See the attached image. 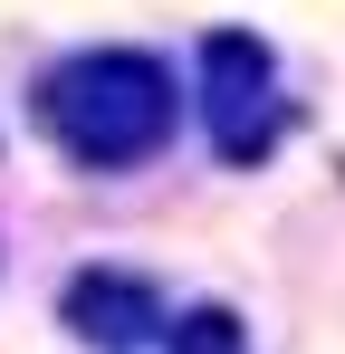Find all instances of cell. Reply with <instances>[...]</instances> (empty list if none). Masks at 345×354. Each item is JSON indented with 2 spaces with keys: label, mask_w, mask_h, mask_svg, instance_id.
<instances>
[{
  "label": "cell",
  "mask_w": 345,
  "mask_h": 354,
  "mask_svg": "<svg viewBox=\"0 0 345 354\" xmlns=\"http://www.w3.org/2000/svg\"><path fill=\"white\" fill-rule=\"evenodd\" d=\"M39 124L77 173H134L182 134V77L154 48H77L39 77Z\"/></svg>",
  "instance_id": "cell-1"
},
{
  "label": "cell",
  "mask_w": 345,
  "mask_h": 354,
  "mask_svg": "<svg viewBox=\"0 0 345 354\" xmlns=\"http://www.w3.org/2000/svg\"><path fill=\"white\" fill-rule=\"evenodd\" d=\"M202 124H211L221 163H269L278 134L297 124V106L278 86V48L259 29H240V19L202 29Z\"/></svg>",
  "instance_id": "cell-2"
},
{
  "label": "cell",
  "mask_w": 345,
  "mask_h": 354,
  "mask_svg": "<svg viewBox=\"0 0 345 354\" xmlns=\"http://www.w3.org/2000/svg\"><path fill=\"white\" fill-rule=\"evenodd\" d=\"M57 316H67V335L87 354H163V335H172V306H163V288L144 278V268H125V259H87L67 288H57Z\"/></svg>",
  "instance_id": "cell-3"
},
{
  "label": "cell",
  "mask_w": 345,
  "mask_h": 354,
  "mask_svg": "<svg viewBox=\"0 0 345 354\" xmlns=\"http://www.w3.org/2000/svg\"><path fill=\"white\" fill-rule=\"evenodd\" d=\"M163 354H249V326H240V306L202 297V306H182V316H172Z\"/></svg>",
  "instance_id": "cell-4"
}]
</instances>
